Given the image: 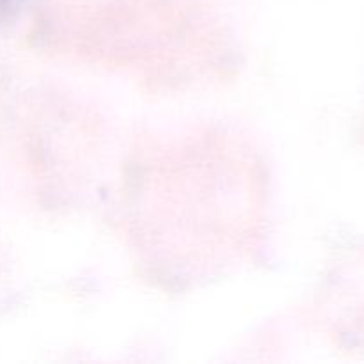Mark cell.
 I'll return each instance as SVG.
<instances>
[{
    "instance_id": "cell-1",
    "label": "cell",
    "mask_w": 364,
    "mask_h": 364,
    "mask_svg": "<svg viewBox=\"0 0 364 364\" xmlns=\"http://www.w3.org/2000/svg\"><path fill=\"white\" fill-rule=\"evenodd\" d=\"M11 4H13V0H0V13H2V11H6Z\"/></svg>"
}]
</instances>
